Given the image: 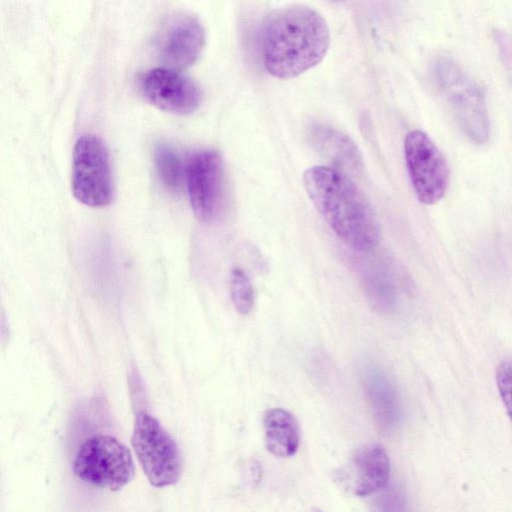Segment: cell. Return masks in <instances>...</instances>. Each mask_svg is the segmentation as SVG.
<instances>
[{"label": "cell", "mask_w": 512, "mask_h": 512, "mask_svg": "<svg viewBox=\"0 0 512 512\" xmlns=\"http://www.w3.org/2000/svg\"><path fill=\"white\" fill-rule=\"evenodd\" d=\"M497 388L505 406L508 417L512 423V361L507 360L499 364L496 371Z\"/></svg>", "instance_id": "e0dca14e"}, {"label": "cell", "mask_w": 512, "mask_h": 512, "mask_svg": "<svg viewBox=\"0 0 512 512\" xmlns=\"http://www.w3.org/2000/svg\"><path fill=\"white\" fill-rule=\"evenodd\" d=\"M155 166L166 188L177 192L182 183L183 167L176 151L167 144H159L154 153Z\"/></svg>", "instance_id": "9a60e30c"}, {"label": "cell", "mask_w": 512, "mask_h": 512, "mask_svg": "<svg viewBox=\"0 0 512 512\" xmlns=\"http://www.w3.org/2000/svg\"><path fill=\"white\" fill-rule=\"evenodd\" d=\"M303 184L316 209L346 245L361 252L377 245V216L349 175L333 167L314 166L304 172Z\"/></svg>", "instance_id": "7a4b0ae2"}, {"label": "cell", "mask_w": 512, "mask_h": 512, "mask_svg": "<svg viewBox=\"0 0 512 512\" xmlns=\"http://www.w3.org/2000/svg\"><path fill=\"white\" fill-rule=\"evenodd\" d=\"M404 155L418 200L426 205L441 200L448 187L449 170L431 138L421 130L410 131L404 140Z\"/></svg>", "instance_id": "52a82bcc"}, {"label": "cell", "mask_w": 512, "mask_h": 512, "mask_svg": "<svg viewBox=\"0 0 512 512\" xmlns=\"http://www.w3.org/2000/svg\"><path fill=\"white\" fill-rule=\"evenodd\" d=\"M230 294L235 309L241 314H248L254 304V290L246 273L238 267L231 270Z\"/></svg>", "instance_id": "2e32d148"}, {"label": "cell", "mask_w": 512, "mask_h": 512, "mask_svg": "<svg viewBox=\"0 0 512 512\" xmlns=\"http://www.w3.org/2000/svg\"><path fill=\"white\" fill-rule=\"evenodd\" d=\"M138 89L151 105L174 114H190L200 105L199 86L176 69L154 68L141 74Z\"/></svg>", "instance_id": "9c48e42d"}, {"label": "cell", "mask_w": 512, "mask_h": 512, "mask_svg": "<svg viewBox=\"0 0 512 512\" xmlns=\"http://www.w3.org/2000/svg\"><path fill=\"white\" fill-rule=\"evenodd\" d=\"M339 1V0H338Z\"/></svg>", "instance_id": "ac0fdd59"}, {"label": "cell", "mask_w": 512, "mask_h": 512, "mask_svg": "<svg viewBox=\"0 0 512 512\" xmlns=\"http://www.w3.org/2000/svg\"><path fill=\"white\" fill-rule=\"evenodd\" d=\"M365 395L374 421L381 432H390L399 420V405L393 386L373 363L361 368Z\"/></svg>", "instance_id": "4fadbf2b"}, {"label": "cell", "mask_w": 512, "mask_h": 512, "mask_svg": "<svg viewBox=\"0 0 512 512\" xmlns=\"http://www.w3.org/2000/svg\"><path fill=\"white\" fill-rule=\"evenodd\" d=\"M187 190L195 216L214 222L224 204V169L220 154L213 149L195 151L186 168Z\"/></svg>", "instance_id": "ba28073f"}, {"label": "cell", "mask_w": 512, "mask_h": 512, "mask_svg": "<svg viewBox=\"0 0 512 512\" xmlns=\"http://www.w3.org/2000/svg\"><path fill=\"white\" fill-rule=\"evenodd\" d=\"M433 74L440 93L466 136L477 144L489 139L490 122L481 86L454 60L440 58Z\"/></svg>", "instance_id": "3957f363"}, {"label": "cell", "mask_w": 512, "mask_h": 512, "mask_svg": "<svg viewBox=\"0 0 512 512\" xmlns=\"http://www.w3.org/2000/svg\"><path fill=\"white\" fill-rule=\"evenodd\" d=\"M340 475V481L356 496L380 491L390 477V461L385 448L377 443L365 445L355 453Z\"/></svg>", "instance_id": "8fae6325"}, {"label": "cell", "mask_w": 512, "mask_h": 512, "mask_svg": "<svg viewBox=\"0 0 512 512\" xmlns=\"http://www.w3.org/2000/svg\"><path fill=\"white\" fill-rule=\"evenodd\" d=\"M330 44L324 17L305 5H290L270 12L260 30L265 69L280 79L296 77L316 66Z\"/></svg>", "instance_id": "6da1fadb"}, {"label": "cell", "mask_w": 512, "mask_h": 512, "mask_svg": "<svg viewBox=\"0 0 512 512\" xmlns=\"http://www.w3.org/2000/svg\"><path fill=\"white\" fill-rule=\"evenodd\" d=\"M308 140L316 152L332 167L345 174L359 175L363 160L355 143L344 133L325 125H313Z\"/></svg>", "instance_id": "7c38bea8"}, {"label": "cell", "mask_w": 512, "mask_h": 512, "mask_svg": "<svg viewBox=\"0 0 512 512\" xmlns=\"http://www.w3.org/2000/svg\"><path fill=\"white\" fill-rule=\"evenodd\" d=\"M205 41V29L196 17L176 15L165 24L157 38V54L165 67L183 69L197 61Z\"/></svg>", "instance_id": "30bf717a"}, {"label": "cell", "mask_w": 512, "mask_h": 512, "mask_svg": "<svg viewBox=\"0 0 512 512\" xmlns=\"http://www.w3.org/2000/svg\"><path fill=\"white\" fill-rule=\"evenodd\" d=\"M265 445L277 457L295 454L300 441V429L296 418L282 408H272L263 417Z\"/></svg>", "instance_id": "5bb4252c"}, {"label": "cell", "mask_w": 512, "mask_h": 512, "mask_svg": "<svg viewBox=\"0 0 512 512\" xmlns=\"http://www.w3.org/2000/svg\"><path fill=\"white\" fill-rule=\"evenodd\" d=\"M131 444L152 486L163 488L179 481L182 460L178 446L156 418L145 411L136 414Z\"/></svg>", "instance_id": "5b68a950"}, {"label": "cell", "mask_w": 512, "mask_h": 512, "mask_svg": "<svg viewBox=\"0 0 512 512\" xmlns=\"http://www.w3.org/2000/svg\"><path fill=\"white\" fill-rule=\"evenodd\" d=\"M72 192L82 204L102 208L113 197L109 154L103 141L95 135L81 136L74 147Z\"/></svg>", "instance_id": "8992f818"}, {"label": "cell", "mask_w": 512, "mask_h": 512, "mask_svg": "<svg viewBox=\"0 0 512 512\" xmlns=\"http://www.w3.org/2000/svg\"><path fill=\"white\" fill-rule=\"evenodd\" d=\"M75 475L91 485L119 491L134 477L130 450L117 438L96 435L82 443L73 463Z\"/></svg>", "instance_id": "277c9868"}]
</instances>
